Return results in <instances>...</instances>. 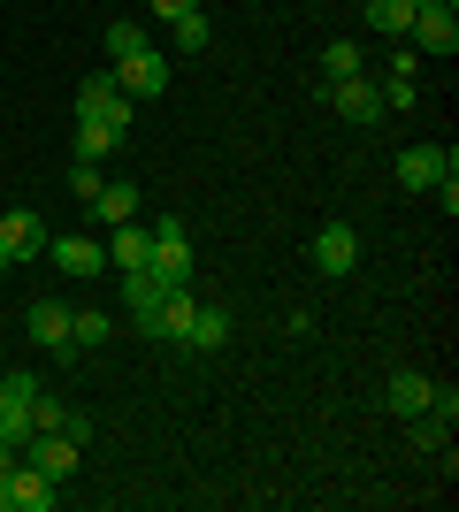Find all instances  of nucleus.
Here are the masks:
<instances>
[{
    "label": "nucleus",
    "mask_w": 459,
    "mask_h": 512,
    "mask_svg": "<svg viewBox=\"0 0 459 512\" xmlns=\"http://www.w3.org/2000/svg\"><path fill=\"white\" fill-rule=\"evenodd\" d=\"M108 337H115V321L100 314V306H77V314H69V344H77V352H100Z\"/></svg>",
    "instance_id": "18"
},
{
    "label": "nucleus",
    "mask_w": 459,
    "mask_h": 512,
    "mask_svg": "<svg viewBox=\"0 0 459 512\" xmlns=\"http://www.w3.org/2000/svg\"><path fill=\"white\" fill-rule=\"evenodd\" d=\"M46 237H54V230H46L31 207L0 214V253H8V260H46Z\"/></svg>",
    "instance_id": "10"
},
{
    "label": "nucleus",
    "mask_w": 459,
    "mask_h": 512,
    "mask_svg": "<svg viewBox=\"0 0 459 512\" xmlns=\"http://www.w3.org/2000/svg\"><path fill=\"white\" fill-rule=\"evenodd\" d=\"M100 184H108V176H100V161H69V192L85 199V207L100 199Z\"/></svg>",
    "instance_id": "25"
},
{
    "label": "nucleus",
    "mask_w": 459,
    "mask_h": 512,
    "mask_svg": "<svg viewBox=\"0 0 459 512\" xmlns=\"http://www.w3.org/2000/svg\"><path fill=\"white\" fill-rule=\"evenodd\" d=\"M146 8H153V16H169V23H176V16H192L199 0H146Z\"/></svg>",
    "instance_id": "30"
},
{
    "label": "nucleus",
    "mask_w": 459,
    "mask_h": 512,
    "mask_svg": "<svg viewBox=\"0 0 459 512\" xmlns=\"http://www.w3.org/2000/svg\"><path fill=\"white\" fill-rule=\"evenodd\" d=\"M39 367H16V375H0V398H8V406H31V398H39Z\"/></svg>",
    "instance_id": "23"
},
{
    "label": "nucleus",
    "mask_w": 459,
    "mask_h": 512,
    "mask_svg": "<svg viewBox=\"0 0 459 512\" xmlns=\"http://www.w3.org/2000/svg\"><path fill=\"white\" fill-rule=\"evenodd\" d=\"M8 268H16V260H8V253H0V283H8Z\"/></svg>",
    "instance_id": "32"
},
{
    "label": "nucleus",
    "mask_w": 459,
    "mask_h": 512,
    "mask_svg": "<svg viewBox=\"0 0 459 512\" xmlns=\"http://www.w3.org/2000/svg\"><path fill=\"white\" fill-rule=\"evenodd\" d=\"M69 413H77V406H62L54 390H39V398H31V428H69Z\"/></svg>",
    "instance_id": "24"
},
{
    "label": "nucleus",
    "mask_w": 459,
    "mask_h": 512,
    "mask_svg": "<svg viewBox=\"0 0 459 512\" xmlns=\"http://www.w3.org/2000/svg\"><path fill=\"white\" fill-rule=\"evenodd\" d=\"M322 107H329V115H345V123H383V85H368V77L322 85Z\"/></svg>",
    "instance_id": "7"
},
{
    "label": "nucleus",
    "mask_w": 459,
    "mask_h": 512,
    "mask_svg": "<svg viewBox=\"0 0 459 512\" xmlns=\"http://www.w3.org/2000/svg\"><path fill=\"white\" fill-rule=\"evenodd\" d=\"M444 176H459L452 146H406V153H398V184H406V192H437Z\"/></svg>",
    "instance_id": "5"
},
{
    "label": "nucleus",
    "mask_w": 459,
    "mask_h": 512,
    "mask_svg": "<svg viewBox=\"0 0 459 512\" xmlns=\"http://www.w3.org/2000/svg\"><path fill=\"white\" fill-rule=\"evenodd\" d=\"M184 344H192V352H222V344H230V306H199Z\"/></svg>",
    "instance_id": "17"
},
{
    "label": "nucleus",
    "mask_w": 459,
    "mask_h": 512,
    "mask_svg": "<svg viewBox=\"0 0 459 512\" xmlns=\"http://www.w3.org/2000/svg\"><path fill=\"white\" fill-rule=\"evenodd\" d=\"M54 497H62V482H54V474H39L31 459H16V512H46Z\"/></svg>",
    "instance_id": "15"
},
{
    "label": "nucleus",
    "mask_w": 459,
    "mask_h": 512,
    "mask_svg": "<svg viewBox=\"0 0 459 512\" xmlns=\"http://www.w3.org/2000/svg\"><path fill=\"white\" fill-rule=\"evenodd\" d=\"M314 268H322V276H352V268H360V230H352V222H322Z\"/></svg>",
    "instance_id": "9"
},
{
    "label": "nucleus",
    "mask_w": 459,
    "mask_h": 512,
    "mask_svg": "<svg viewBox=\"0 0 459 512\" xmlns=\"http://www.w3.org/2000/svg\"><path fill=\"white\" fill-rule=\"evenodd\" d=\"M108 268H153V230L138 222V214L108 230Z\"/></svg>",
    "instance_id": "12"
},
{
    "label": "nucleus",
    "mask_w": 459,
    "mask_h": 512,
    "mask_svg": "<svg viewBox=\"0 0 459 512\" xmlns=\"http://www.w3.org/2000/svg\"><path fill=\"white\" fill-rule=\"evenodd\" d=\"M153 276L169 283H192V230H184V222H176V214H161V222H153Z\"/></svg>",
    "instance_id": "2"
},
{
    "label": "nucleus",
    "mask_w": 459,
    "mask_h": 512,
    "mask_svg": "<svg viewBox=\"0 0 459 512\" xmlns=\"http://www.w3.org/2000/svg\"><path fill=\"white\" fill-rule=\"evenodd\" d=\"M138 46H146V31H138V23H108V62H131Z\"/></svg>",
    "instance_id": "26"
},
{
    "label": "nucleus",
    "mask_w": 459,
    "mask_h": 512,
    "mask_svg": "<svg viewBox=\"0 0 459 512\" xmlns=\"http://www.w3.org/2000/svg\"><path fill=\"white\" fill-rule=\"evenodd\" d=\"M161 299H169V283L153 268H123V306H131L138 337H161Z\"/></svg>",
    "instance_id": "6"
},
{
    "label": "nucleus",
    "mask_w": 459,
    "mask_h": 512,
    "mask_svg": "<svg viewBox=\"0 0 459 512\" xmlns=\"http://www.w3.org/2000/svg\"><path fill=\"white\" fill-rule=\"evenodd\" d=\"M406 46H414L421 62H452V54H459V23H452V8H414V23H406Z\"/></svg>",
    "instance_id": "3"
},
{
    "label": "nucleus",
    "mask_w": 459,
    "mask_h": 512,
    "mask_svg": "<svg viewBox=\"0 0 459 512\" xmlns=\"http://www.w3.org/2000/svg\"><path fill=\"white\" fill-rule=\"evenodd\" d=\"M108 146H115V130H108V123H77V161H100Z\"/></svg>",
    "instance_id": "27"
},
{
    "label": "nucleus",
    "mask_w": 459,
    "mask_h": 512,
    "mask_svg": "<svg viewBox=\"0 0 459 512\" xmlns=\"http://www.w3.org/2000/svg\"><path fill=\"white\" fill-rule=\"evenodd\" d=\"M406 23H414V0H368V31L375 39H406Z\"/></svg>",
    "instance_id": "20"
},
{
    "label": "nucleus",
    "mask_w": 459,
    "mask_h": 512,
    "mask_svg": "<svg viewBox=\"0 0 459 512\" xmlns=\"http://www.w3.org/2000/svg\"><path fill=\"white\" fill-rule=\"evenodd\" d=\"M69 314H77V306H62V299H31V337H39L46 352H62L69 344Z\"/></svg>",
    "instance_id": "14"
},
{
    "label": "nucleus",
    "mask_w": 459,
    "mask_h": 512,
    "mask_svg": "<svg viewBox=\"0 0 459 512\" xmlns=\"http://www.w3.org/2000/svg\"><path fill=\"white\" fill-rule=\"evenodd\" d=\"M429 390H437L429 375H414V367H398L391 383H383V406H391L398 421H414V413H429Z\"/></svg>",
    "instance_id": "13"
},
{
    "label": "nucleus",
    "mask_w": 459,
    "mask_h": 512,
    "mask_svg": "<svg viewBox=\"0 0 459 512\" xmlns=\"http://www.w3.org/2000/svg\"><path fill=\"white\" fill-rule=\"evenodd\" d=\"M360 69H368V54H360L352 39H329L322 46V85H345V77H360Z\"/></svg>",
    "instance_id": "19"
},
{
    "label": "nucleus",
    "mask_w": 459,
    "mask_h": 512,
    "mask_svg": "<svg viewBox=\"0 0 459 512\" xmlns=\"http://www.w3.org/2000/svg\"><path fill=\"white\" fill-rule=\"evenodd\" d=\"M77 436H69V428H31V436H23V459H31V467L39 474H54V482H69V474H77Z\"/></svg>",
    "instance_id": "4"
},
{
    "label": "nucleus",
    "mask_w": 459,
    "mask_h": 512,
    "mask_svg": "<svg viewBox=\"0 0 459 512\" xmlns=\"http://www.w3.org/2000/svg\"><path fill=\"white\" fill-rule=\"evenodd\" d=\"M92 214H100L108 230H115V222H131V214H138V184H100V199H92Z\"/></svg>",
    "instance_id": "21"
},
{
    "label": "nucleus",
    "mask_w": 459,
    "mask_h": 512,
    "mask_svg": "<svg viewBox=\"0 0 459 512\" xmlns=\"http://www.w3.org/2000/svg\"><path fill=\"white\" fill-rule=\"evenodd\" d=\"M207 39H215V31H207V16H176V31H169V54H207Z\"/></svg>",
    "instance_id": "22"
},
{
    "label": "nucleus",
    "mask_w": 459,
    "mask_h": 512,
    "mask_svg": "<svg viewBox=\"0 0 459 512\" xmlns=\"http://www.w3.org/2000/svg\"><path fill=\"white\" fill-rule=\"evenodd\" d=\"M192 314H199L192 283H176L169 299H161V337H169V344H184V337H192Z\"/></svg>",
    "instance_id": "16"
},
{
    "label": "nucleus",
    "mask_w": 459,
    "mask_h": 512,
    "mask_svg": "<svg viewBox=\"0 0 459 512\" xmlns=\"http://www.w3.org/2000/svg\"><path fill=\"white\" fill-rule=\"evenodd\" d=\"M383 107H391V115L421 107V85H414V77H383Z\"/></svg>",
    "instance_id": "29"
},
{
    "label": "nucleus",
    "mask_w": 459,
    "mask_h": 512,
    "mask_svg": "<svg viewBox=\"0 0 459 512\" xmlns=\"http://www.w3.org/2000/svg\"><path fill=\"white\" fill-rule=\"evenodd\" d=\"M406 428H414V444H421V451H437L444 436H452V421H444V413H414Z\"/></svg>",
    "instance_id": "28"
},
{
    "label": "nucleus",
    "mask_w": 459,
    "mask_h": 512,
    "mask_svg": "<svg viewBox=\"0 0 459 512\" xmlns=\"http://www.w3.org/2000/svg\"><path fill=\"white\" fill-rule=\"evenodd\" d=\"M115 85L131 92V100H161V92H169V54H153V46H138L131 62H115Z\"/></svg>",
    "instance_id": "8"
},
{
    "label": "nucleus",
    "mask_w": 459,
    "mask_h": 512,
    "mask_svg": "<svg viewBox=\"0 0 459 512\" xmlns=\"http://www.w3.org/2000/svg\"><path fill=\"white\" fill-rule=\"evenodd\" d=\"M414 8H459V0H414Z\"/></svg>",
    "instance_id": "31"
},
{
    "label": "nucleus",
    "mask_w": 459,
    "mask_h": 512,
    "mask_svg": "<svg viewBox=\"0 0 459 512\" xmlns=\"http://www.w3.org/2000/svg\"><path fill=\"white\" fill-rule=\"evenodd\" d=\"M0 406H8V398H0Z\"/></svg>",
    "instance_id": "33"
},
{
    "label": "nucleus",
    "mask_w": 459,
    "mask_h": 512,
    "mask_svg": "<svg viewBox=\"0 0 459 512\" xmlns=\"http://www.w3.org/2000/svg\"><path fill=\"white\" fill-rule=\"evenodd\" d=\"M77 123H108L115 138L138 123V100L115 85V69H92V77H77Z\"/></svg>",
    "instance_id": "1"
},
{
    "label": "nucleus",
    "mask_w": 459,
    "mask_h": 512,
    "mask_svg": "<svg viewBox=\"0 0 459 512\" xmlns=\"http://www.w3.org/2000/svg\"><path fill=\"white\" fill-rule=\"evenodd\" d=\"M46 260H54V268H62V276H100V268H108V245H100V237H46Z\"/></svg>",
    "instance_id": "11"
}]
</instances>
